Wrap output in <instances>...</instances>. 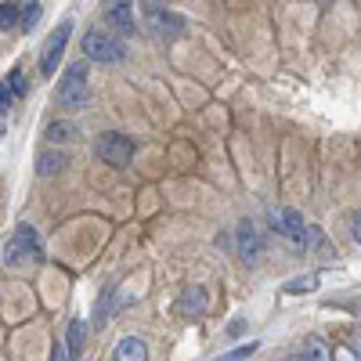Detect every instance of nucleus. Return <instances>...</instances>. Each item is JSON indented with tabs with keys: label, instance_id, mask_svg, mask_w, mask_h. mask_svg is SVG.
Segmentation results:
<instances>
[{
	"label": "nucleus",
	"instance_id": "2eb2a0df",
	"mask_svg": "<svg viewBox=\"0 0 361 361\" xmlns=\"http://www.w3.org/2000/svg\"><path fill=\"white\" fill-rule=\"evenodd\" d=\"M18 18H22V29H37V22H40V0H18Z\"/></svg>",
	"mask_w": 361,
	"mask_h": 361
},
{
	"label": "nucleus",
	"instance_id": "f8f14e48",
	"mask_svg": "<svg viewBox=\"0 0 361 361\" xmlns=\"http://www.w3.org/2000/svg\"><path fill=\"white\" fill-rule=\"evenodd\" d=\"M177 311L180 314H188V318H199L202 311H206V293L202 289H185V293H180V300H177Z\"/></svg>",
	"mask_w": 361,
	"mask_h": 361
},
{
	"label": "nucleus",
	"instance_id": "dca6fc26",
	"mask_svg": "<svg viewBox=\"0 0 361 361\" xmlns=\"http://www.w3.org/2000/svg\"><path fill=\"white\" fill-rule=\"evenodd\" d=\"M8 87H11V94H15V98H25V94H29V76H25L22 69H11Z\"/></svg>",
	"mask_w": 361,
	"mask_h": 361
},
{
	"label": "nucleus",
	"instance_id": "b1692460",
	"mask_svg": "<svg viewBox=\"0 0 361 361\" xmlns=\"http://www.w3.org/2000/svg\"><path fill=\"white\" fill-rule=\"evenodd\" d=\"M350 231H354V238H357V243H361V214L354 217V224H350Z\"/></svg>",
	"mask_w": 361,
	"mask_h": 361
},
{
	"label": "nucleus",
	"instance_id": "393cba45",
	"mask_svg": "<svg viewBox=\"0 0 361 361\" xmlns=\"http://www.w3.org/2000/svg\"><path fill=\"white\" fill-rule=\"evenodd\" d=\"M141 4H145L148 11H159V4H163V0H141Z\"/></svg>",
	"mask_w": 361,
	"mask_h": 361
},
{
	"label": "nucleus",
	"instance_id": "1a4fd4ad",
	"mask_svg": "<svg viewBox=\"0 0 361 361\" xmlns=\"http://www.w3.org/2000/svg\"><path fill=\"white\" fill-rule=\"evenodd\" d=\"M235 243H238V257H243V264H253V260L260 257V235H257V228H253L250 221L238 224Z\"/></svg>",
	"mask_w": 361,
	"mask_h": 361
},
{
	"label": "nucleus",
	"instance_id": "a211bd4d",
	"mask_svg": "<svg viewBox=\"0 0 361 361\" xmlns=\"http://www.w3.org/2000/svg\"><path fill=\"white\" fill-rule=\"evenodd\" d=\"M22 18H18V4H0V29H4V33H8V29H15Z\"/></svg>",
	"mask_w": 361,
	"mask_h": 361
},
{
	"label": "nucleus",
	"instance_id": "412c9836",
	"mask_svg": "<svg viewBox=\"0 0 361 361\" xmlns=\"http://www.w3.org/2000/svg\"><path fill=\"white\" fill-rule=\"evenodd\" d=\"M8 109H11V87L0 83V112H8Z\"/></svg>",
	"mask_w": 361,
	"mask_h": 361
},
{
	"label": "nucleus",
	"instance_id": "4468645a",
	"mask_svg": "<svg viewBox=\"0 0 361 361\" xmlns=\"http://www.w3.org/2000/svg\"><path fill=\"white\" fill-rule=\"evenodd\" d=\"M83 340H87V325L80 318L69 322V333H66V347H69V357H80L83 354Z\"/></svg>",
	"mask_w": 361,
	"mask_h": 361
},
{
	"label": "nucleus",
	"instance_id": "a878e982",
	"mask_svg": "<svg viewBox=\"0 0 361 361\" xmlns=\"http://www.w3.org/2000/svg\"><path fill=\"white\" fill-rule=\"evenodd\" d=\"M286 361H311V357H307V354H289Z\"/></svg>",
	"mask_w": 361,
	"mask_h": 361
},
{
	"label": "nucleus",
	"instance_id": "39448f33",
	"mask_svg": "<svg viewBox=\"0 0 361 361\" xmlns=\"http://www.w3.org/2000/svg\"><path fill=\"white\" fill-rule=\"evenodd\" d=\"M98 159L109 163V166H116V170L130 166V159H134V141H130L127 134H102V137H98Z\"/></svg>",
	"mask_w": 361,
	"mask_h": 361
},
{
	"label": "nucleus",
	"instance_id": "f3484780",
	"mask_svg": "<svg viewBox=\"0 0 361 361\" xmlns=\"http://www.w3.org/2000/svg\"><path fill=\"white\" fill-rule=\"evenodd\" d=\"M260 350V343L253 340V343H243V347H235V350H228V354H221V357H214V361H246L250 354H257Z\"/></svg>",
	"mask_w": 361,
	"mask_h": 361
},
{
	"label": "nucleus",
	"instance_id": "20e7f679",
	"mask_svg": "<svg viewBox=\"0 0 361 361\" xmlns=\"http://www.w3.org/2000/svg\"><path fill=\"white\" fill-rule=\"evenodd\" d=\"M271 221H275V231L286 238V243H289L293 250H307L311 231H307L304 217H300L296 209H275V214H271Z\"/></svg>",
	"mask_w": 361,
	"mask_h": 361
},
{
	"label": "nucleus",
	"instance_id": "7ed1b4c3",
	"mask_svg": "<svg viewBox=\"0 0 361 361\" xmlns=\"http://www.w3.org/2000/svg\"><path fill=\"white\" fill-rule=\"evenodd\" d=\"M29 260H40V238H37V231L29 228V224H22L8 238V246H4V264L8 267H22Z\"/></svg>",
	"mask_w": 361,
	"mask_h": 361
},
{
	"label": "nucleus",
	"instance_id": "f257e3e1",
	"mask_svg": "<svg viewBox=\"0 0 361 361\" xmlns=\"http://www.w3.org/2000/svg\"><path fill=\"white\" fill-rule=\"evenodd\" d=\"M83 54L90 58V62L116 66V62L127 58V47H123V40H116L112 33H105V29H90V33L83 37Z\"/></svg>",
	"mask_w": 361,
	"mask_h": 361
},
{
	"label": "nucleus",
	"instance_id": "6e6552de",
	"mask_svg": "<svg viewBox=\"0 0 361 361\" xmlns=\"http://www.w3.org/2000/svg\"><path fill=\"white\" fill-rule=\"evenodd\" d=\"M145 29H148V33H152L156 40H173V37L185 33V18H180V15H170V11H148Z\"/></svg>",
	"mask_w": 361,
	"mask_h": 361
},
{
	"label": "nucleus",
	"instance_id": "9b49d317",
	"mask_svg": "<svg viewBox=\"0 0 361 361\" xmlns=\"http://www.w3.org/2000/svg\"><path fill=\"white\" fill-rule=\"evenodd\" d=\"M66 166H69V156H66V152H58V148H47V152L37 156V173H40V177L62 173Z\"/></svg>",
	"mask_w": 361,
	"mask_h": 361
},
{
	"label": "nucleus",
	"instance_id": "9d476101",
	"mask_svg": "<svg viewBox=\"0 0 361 361\" xmlns=\"http://www.w3.org/2000/svg\"><path fill=\"white\" fill-rule=\"evenodd\" d=\"M112 361H148V347L141 336H123L112 354Z\"/></svg>",
	"mask_w": 361,
	"mask_h": 361
},
{
	"label": "nucleus",
	"instance_id": "f03ea898",
	"mask_svg": "<svg viewBox=\"0 0 361 361\" xmlns=\"http://www.w3.org/2000/svg\"><path fill=\"white\" fill-rule=\"evenodd\" d=\"M90 98L87 90V66L83 62H73L62 76V83H58V105L62 109H83Z\"/></svg>",
	"mask_w": 361,
	"mask_h": 361
},
{
	"label": "nucleus",
	"instance_id": "5701e85b",
	"mask_svg": "<svg viewBox=\"0 0 361 361\" xmlns=\"http://www.w3.org/2000/svg\"><path fill=\"white\" fill-rule=\"evenodd\" d=\"M243 329H246V322H243V318H235V322H231V329H228V333H231V336H238V333H243Z\"/></svg>",
	"mask_w": 361,
	"mask_h": 361
},
{
	"label": "nucleus",
	"instance_id": "6ab92c4d",
	"mask_svg": "<svg viewBox=\"0 0 361 361\" xmlns=\"http://www.w3.org/2000/svg\"><path fill=\"white\" fill-rule=\"evenodd\" d=\"M311 289H318V275H300L286 286V293H311Z\"/></svg>",
	"mask_w": 361,
	"mask_h": 361
},
{
	"label": "nucleus",
	"instance_id": "423d86ee",
	"mask_svg": "<svg viewBox=\"0 0 361 361\" xmlns=\"http://www.w3.org/2000/svg\"><path fill=\"white\" fill-rule=\"evenodd\" d=\"M69 37H73V22H58V29L47 37L44 54H40V73H44V76H54V69H58V62H62V51H66Z\"/></svg>",
	"mask_w": 361,
	"mask_h": 361
},
{
	"label": "nucleus",
	"instance_id": "ddd939ff",
	"mask_svg": "<svg viewBox=\"0 0 361 361\" xmlns=\"http://www.w3.org/2000/svg\"><path fill=\"white\" fill-rule=\"evenodd\" d=\"M80 137V127L73 123V119H54V123L47 127V141L51 145H69Z\"/></svg>",
	"mask_w": 361,
	"mask_h": 361
},
{
	"label": "nucleus",
	"instance_id": "aec40b11",
	"mask_svg": "<svg viewBox=\"0 0 361 361\" xmlns=\"http://www.w3.org/2000/svg\"><path fill=\"white\" fill-rule=\"evenodd\" d=\"M304 354H307L311 361H329V350H325V343H322V340H307Z\"/></svg>",
	"mask_w": 361,
	"mask_h": 361
},
{
	"label": "nucleus",
	"instance_id": "0eeeda50",
	"mask_svg": "<svg viewBox=\"0 0 361 361\" xmlns=\"http://www.w3.org/2000/svg\"><path fill=\"white\" fill-rule=\"evenodd\" d=\"M105 18L116 33L130 37L137 29V15H134V0H105Z\"/></svg>",
	"mask_w": 361,
	"mask_h": 361
},
{
	"label": "nucleus",
	"instance_id": "bb28decb",
	"mask_svg": "<svg viewBox=\"0 0 361 361\" xmlns=\"http://www.w3.org/2000/svg\"><path fill=\"white\" fill-rule=\"evenodd\" d=\"M0 137H4V123H0Z\"/></svg>",
	"mask_w": 361,
	"mask_h": 361
},
{
	"label": "nucleus",
	"instance_id": "4be33fe9",
	"mask_svg": "<svg viewBox=\"0 0 361 361\" xmlns=\"http://www.w3.org/2000/svg\"><path fill=\"white\" fill-rule=\"evenodd\" d=\"M51 361H69V354H66V347H62V343H54V354H51Z\"/></svg>",
	"mask_w": 361,
	"mask_h": 361
}]
</instances>
